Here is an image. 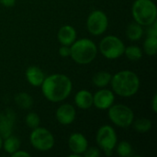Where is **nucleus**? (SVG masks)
<instances>
[{"label": "nucleus", "instance_id": "obj_1", "mask_svg": "<svg viewBox=\"0 0 157 157\" xmlns=\"http://www.w3.org/2000/svg\"><path fill=\"white\" fill-rule=\"evenodd\" d=\"M43 97L50 102L64 101L72 93L73 83L69 76L63 74H52L45 77L41 86Z\"/></svg>", "mask_w": 157, "mask_h": 157}, {"label": "nucleus", "instance_id": "obj_2", "mask_svg": "<svg viewBox=\"0 0 157 157\" xmlns=\"http://www.w3.org/2000/svg\"><path fill=\"white\" fill-rule=\"evenodd\" d=\"M109 85L114 94L121 98H131L138 93L141 81L134 72L122 70L112 75Z\"/></svg>", "mask_w": 157, "mask_h": 157}, {"label": "nucleus", "instance_id": "obj_3", "mask_svg": "<svg viewBox=\"0 0 157 157\" xmlns=\"http://www.w3.org/2000/svg\"><path fill=\"white\" fill-rule=\"evenodd\" d=\"M72 60L80 65H86L91 63L97 57L98 49L97 44L88 38L76 39L70 46Z\"/></svg>", "mask_w": 157, "mask_h": 157}, {"label": "nucleus", "instance_id": "obj_4", "mask_svg": "<svg viewBox=\"0 0 157 157\" xmlns=\"http://www.w3.org/2000/svg\"><path fill=\"white\" fill-rule=\"evenodd\" d=\"M132 16L133 20L147 27L157 21V6L153 0H135L132 6Z\"/></svg>", "mask_w": 157, "mask_h": 157}, {"label": "nucleus", "instance_id": "obj_5", "mask_svg": "<svg viewBox=\"0 0 157 157\" xmlns=\"http://www.w3.org/2000/svg\"><path fill=\"white\" fill-rule=\"evenodd\" d=\"M124 42L115 35H108L104 37L98 47L99 52L108 60H116L124 54Z\"/></svg>", "mask_w": 157, "mask_h": 157}, {"label": "nucleus", "instance_id": "obj_6", "mask_svg": "<svg viewBox=\"0 0 157 157\" xmlns=\"http://www.w3.org/2000/svg\"><path fill=\"white\" fill-rule=\"evenodd\" d=\"M108 116L115 126L122 129L132 126L134 121L133 110L124 104H113L108 109Z\"/></svg>", "mask_w": 157, "mask_h": 157}, {"label": "nucleus", "instance_id": "obj_7", "mask_svg": "<svg viewBox=\"0 0 157 157\" xmlns=\"http://www.w3.org/2000/svg\"><path fill=\"white\" fill-rule=\"evenodd\" d=\"M96 143L106 155H111L118 143V136L115 129L111 125H102L96 134Z\"/></svg>", "mask_w": 157, "mask_h": 157}, {"label": "nucleus", "instance_id": "obj_8", "mask_svg": "<svg viewBox=\"0 0 157 157\" xmlns=\"http://www.w3.org/2000/svg\"><path fill=\"white\" fill-rule=\"evenodd\" d=\"M29 143L35 150L39 152H48L54 147L55 139L49 130L39 126L31 130Z\"/></svg>", "mask_w": 157, "mask_h": 157}, {"label": "nucleus", "instance_id": "obj_9", "mask_svg": "<svg viewBox=\"0 0 157 157\" xmlns=\"http://www.w3.org/2000/svg\"><path fill=\"white\" fill-rule=\"evenodd\" d=\"M109 27V17L107 14L100 10H93L86 18L87 31L93 36H100L104 34Z\"/></svg>", "mask_w": 157, "mask_h": 157}, {"label": "nucleus", "instance_id": "obj_10", "mask_svg": "<svg viewBox=\"0 0 157 157\" xmlns=\"http://www.w3.org/2000/svg\"><path fill=\"white\" fill-rule=\"evenodd\" d=\"M115 102V94L109 89L100 88L93 95V106L100 110L109 109Z\"/></svg>", "mask_w": 157, "mask_h": 157}, {"label": "nucleus", "instance_id": "obj_11", "mask_svg": "<svg viewBox=\"0 0 157 157\" xmlns=\"http://www.w3.org/2000/svg\"><path fill=\"white\" fill-rule=\"evenodd\" d=\"M16 121V113L11 109L0 111V136L4 139L12 134Z\"/></svg>", "mask_w": 157, "mask_h": 157}, {"label": "nucleus", "instance_id": "obj_12", "mask_svg": "<svg viewBox=\"0 0 157 157\" xmlns=\"http://www.w3.org/2000/svg\"><path fill=\"white\" fill-rule=\"evenodd\" d=\"M55 118L60 124L64 126L70 125L75 121L76 118L75 108L69 103L62 104L56 109Z\"/></svg>", "mask_w": 157, "mask_h": 157}, {"label": "nucleus", "instance_id": "obj_13", "mask_svg": "<svg viewBox=\"0 0 157 157\" xmlns=\"http://www.w3.org/2000/svg\"><path fill=\"white\" fill-rule=\"evenodd\" d=\"M68 147L71 153L83 155L88 148V141L81 132H74L68 138Z\"/></svg>", "mask_w": 157, "mask_h": 157}, {"label": "nucleus", "instance_id": "obj_14", "mask_svg": "<svg viewBox=\"0 0 157 157\" xmlns=\"http://www.w3.org/2000/svg\"><path fill=\"white\" fill-rule=\"evenodd\" d=\"M77 39V31L71 25L62 26L57 32V40L61 45L71 46Z\"/></svg>", "mask_w": 157, "mask_h": 157}, {"label": "nucleus", "instance_id": "obj_15", "mask_svg": "<svg viewBox=\"0 0 157 157\" xmlns=\"http://www.w3.org/2000/svg\"><path fill=\"white\" fill-rule=\"evenodd\" d=\"M25 77H26L27 82L30 86L34 87H39L41 86L46 75L44 72L39 66L30 65L25 71Z\"/></svg>", "mask_w": 157, "mask_h": 157}, {"label": "nucleus", "instance_id": "obj_16", "mask_svg": "<svg viewBox=\"0 0 157 157\" xmlns=\"http://www.w3.org/2000/svg\"><path fill=\"white\" fill-rule=\"evenodd\" d=\"M74 101L78 109H88L93 107V94L86 89H81L75 94Z\"/></svg>", "mask_w": 157, "mask_h": 157}, {"label": "nucleus", "instance_id": "obj_17", "mask_svg": "<svg viewBox=\"0 0 157 157\" xmlns=\"http://www.w3.org/2000/svg\"><path fill=\"white\" fill-rule=\"evenodd\" d=\"M144 34V27L135 21L130 23L126 29V37L132 41H138L140 40Z\"/></svg>", "mask_w": 157, "mask_h": 157}, {"label": "nucleus", "instance_id": "obj_18", "mask_svg": "<svg viewBox=\"0 0 157 157\" xmlns=\"http://www.w3.org/2000/svg\"><path fill=\"white\" fill-rule=\"evenodd\" d=\"M20 140L14 135H9L6 138L3 139V146L2 148L4 149V151L8 154V155H13L15 152H17L18 149H20Z\"/></svg>", "mask_w": 157, "mask_h": 157}, {"label": "nucleus", "instance_id": "obj_19", "mask_svg": "<svg viewBox=\"0 0 157 157\" xmlns=\"http://www.w3.org/2000/svg\"><path fill=\"white\" fill-rule=\"evenodd\" d=\"M112 75L107 71H100L96 73L92 77V83L96 87L104 88L110 84Z\"/></svg>", "mask_w": 157, "mask_h": 157}, {"label": "nucleus", "instance_id": "obj_20", "mask_svg": "<svg viewBox=\"0 0 157 157\" xmlns=\"http://www.w3.org/2000/svg\"><path fill=\"white\" fill-rule=\"evenodd\" d=\"M14 101L16 105L22 109H29L34 103L32 97L26 92L17 93L14 97Z\"/></svg>", "mask_w": 157, "mask_h": 157}, {"label": "nucleus", "instance_id": "obj_21", "mask_svg": "<svg viewBox=\"0 0 157 157\" xmlns=\"http://www.w3.org/2000/svg\"><path fill=\"white\" fill-rule=\"evenodd\" d=\"M123 55L132 62H137L143 58V50L137 45H130L125 47Z\"/></svg>", "mask_w": 157, "mask_h": 157}, {"label": "nucleus", "instance_id": "obj_22", "mask_svg": "<svg viewBox=\"0 0 157 157\" xmlns=\"http://www.w3.org/2000/svg\"><path fill=\"white\" fill-rule=\"evenodd\" d=\"M132 128L140 132V133H145L147 132H149L152 129V121L147 119V118H140L137 120H134L132 124Z\"/></svg>", "mask_w": 157, "mask_h": 157}, {"label": "nucleus", "instance_id": "obj_23", "mask_svg": "<svg viewBox=\"0 0 157 157\" xmlns=\"http://www.w3.org/2000/svg\"><path fill=\"white\" fill-rule=\"evenodd\" d=\"M144 52L148 56H155L157 52V37H146L144 41Z\"/></svg>", "mask_w": 157, "mask_h": 157}, {"label": "nucleus", "instance_id": "obj_24", "mask_svg": "<svg viewBox=\"0 0 157 157\" xmlns=\"http://www.w3.org/2000/svg\"><path fill=\"white\" fill-rule=\"evenodd\" d=\"M116 152L119 156L130 157L133 155V148L127 141H121L116 144Z\"/></svg>", "mask_w": 157, "mask_h": 157}, {"label": "nucleus", "instance_id": "obj_25", "mask_svg": "<svg viewBox=\"0 0 157 157\" xmlns=\"http://www.w3.org/2000/svg\"><path fill=\"white\" fill-rule=\"evenodd\" d=\"M25 123L29 129H35L40 124V118L35 112H29L25 117Z\"/></svg>", "mask_w": 157, "mask_h": 157}, {"label": "nucleus", "instance_id": "obj_26", "mask_svg": "<svg viewBox=\"0 0 157 157\" xmlns=\"http://www.w3.org/2000/svg\"><path fill=\"white\" fill-rule=\"evenodd\" d=\"M83 155L86 157H98L100 155V149L98 147H88Z\"/></svg>", "mask_w": 157, "mask_h": 157}, {"label": "nucleus", "instance_id": "obj_27", "mask_svg": "<svg viewBox=\"0 0 157 157\" xmlns=\"http://www.w3.org/2000/svg\"><path fill=\"white\" fill-rule=\"evenodd\" d=\"M59 55L63 58H66V57H70L71 54V49L70 46L67 45H61V47L59 48Z\"/></svg>", "mask_w": 157, "mask_h": 157}, {"label": "nucleus", "instance_id": "obj_28", "mask_svg": "<svg viewBox=\"0 0 157 157\" xmlns=\"http://www.w3.org/2000/svg\"><path fill=\"white\" fill-rule=\"evenodd\" d=\"M146 35L151 37H157V21L150 26H147Z\"/></svg>", "mask_w": 157, "mask_h": 157}, {"label": "nucleus", "instance_id": "obj_29", "mask_svg": "<svg viewBox=\"0 0 157 157\" xmlns=\"http://www.w3.org/2000/svg\"><path fill=\"white\" fill-rule=\"evenodd\" d=\"M11 156H13V157H29L30 156V155H29L28 152H26V151H23V150H20V149H18L17 152H15L13 155H11Z\"/></svg>", "mask_w": 157, "mask_h": 157}, {"label": "nucleus", "instance_id": "obj_30", "mask_svg": "<svg viewBox=\"0 0 157 157\" xmlns=\"http://www.w3.org/2000/svg\"><path fill=\"white\" fill-rule=\"evenodd\" d=\"M17 0H0V5L5 7H12L16 5Z\"/></svg>", "mask_w": 157, "mask_h": 157}, {"label": "nucleus", "instance_id": "obj_31", "mask_svg": "<svg viewBox=\"0 0 157 157\" xmlns=\"http://www.w3.org/2000/svg\"><path fill=\"white\" fill-rule=\"evenodd\" d=\"M151 108L154 113L157 112V94H155L151 100Z\"/></svg>", "mask_w": 157, "mask_h": 157}, {"label": "nucleus", "instance_id": "obj_32", "mask_svg": "<svg viewBox=\"0 0 157 157\" xmlns=\"http://www.w3.org/2000/svg\"><path fill=\"white\" fill-rule=\"evenodd\" d=\"M2 146H3V138L0 136V151L2 150Z\"/></svg>", "mask_w": 157, "mask_h": 157}, {"label": "nucleus", "instance_id": "obj_33", "mask_svg": "<svg viewBox=\"0 0 157 157\" xmlns=\"http://www.w3.org/2000/svg\"><path fill=\"white\" fill-rule=\"evenodd\" d=\"M153 1H156V0H153Z\"/></svg>", "mask_w": 157, "mask_h": 157}]
</instances>
